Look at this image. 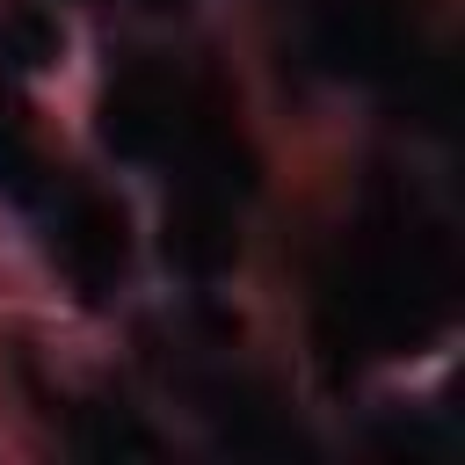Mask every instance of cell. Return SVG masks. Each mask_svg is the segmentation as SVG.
<instances>
[{
    "instance_id": "obj_3",
    "label": "cell",
    "mask_w": 465,
    "mask_h": 465,
    "mask_svg": "<svg viewBox=\"0 0 465 465\" xmlns=\"http://www.w3.org/2000/svg\"><path fill=\"white\" fill-rule=\"evenodd\" d=\"M167 254L189 276H211V269L232 262V182L182 174V196L167 211Z\"/></svg>"
},
{
    "instance_id": "obj_1",
    "label": "cell",
    "mask_w": 465,
    "mask_h": 465,
    "mask_svg": "<svg viewBox=\"0 0 465 465\" xmlns=\"http://www.w3.org/2000/svg\"><path fill=\"white\" fill-rule=\"evenodd\" d=\"M36 203L51 225V254L73 269L80 291H102L124 269V211L87 182H36Z\"/></svg>"
},
{
    "instance_id": "obj_4",
    "label": "cell",
    "mask_w": 465,
    "mask_h": 465,
    "mask_svg": "<svg viewBox=\"0 0 465 465\" xmlns=\"http://www.w3.org/2000/svg\"><path fill=\"white\" fill-rule=\"evenodd\" d=\"M73 443L87 458H160V436L145 421H131L124 407H80L73 414Z\"/></svg>"
},
{
    "instance_id": "obj_5",
    "label": "cell",
    "mask_w": 465,
    "mask_h": 465,
    "mask_svg": "<svg viewBox=\"0 0 465 465\" xmlns=\"http://www.w3.org/2000/svg\"><path fill=\"white\" fill-rule=\"evenodd\" d=\"M51 58H58V22H51L44 7H15V15H0V65L29 73V65H51Z\"/></svg>"
},
{
    "instance_id": "obj_2",
    "label": "cell",
    "mask_w": 465,
    "mask_h": 465,
    "mask_svg": "<svg viewBox=\"0 0 465 465\" xmlns=\"http://www.w3.org/2000/svg\"><path fill=\"white\" fill-rule=\"evenodd\" d=\"M182 124H189V102L160 65H124L102 94V145L124 160H167Z\"/></svg>"
}]
</instances>
